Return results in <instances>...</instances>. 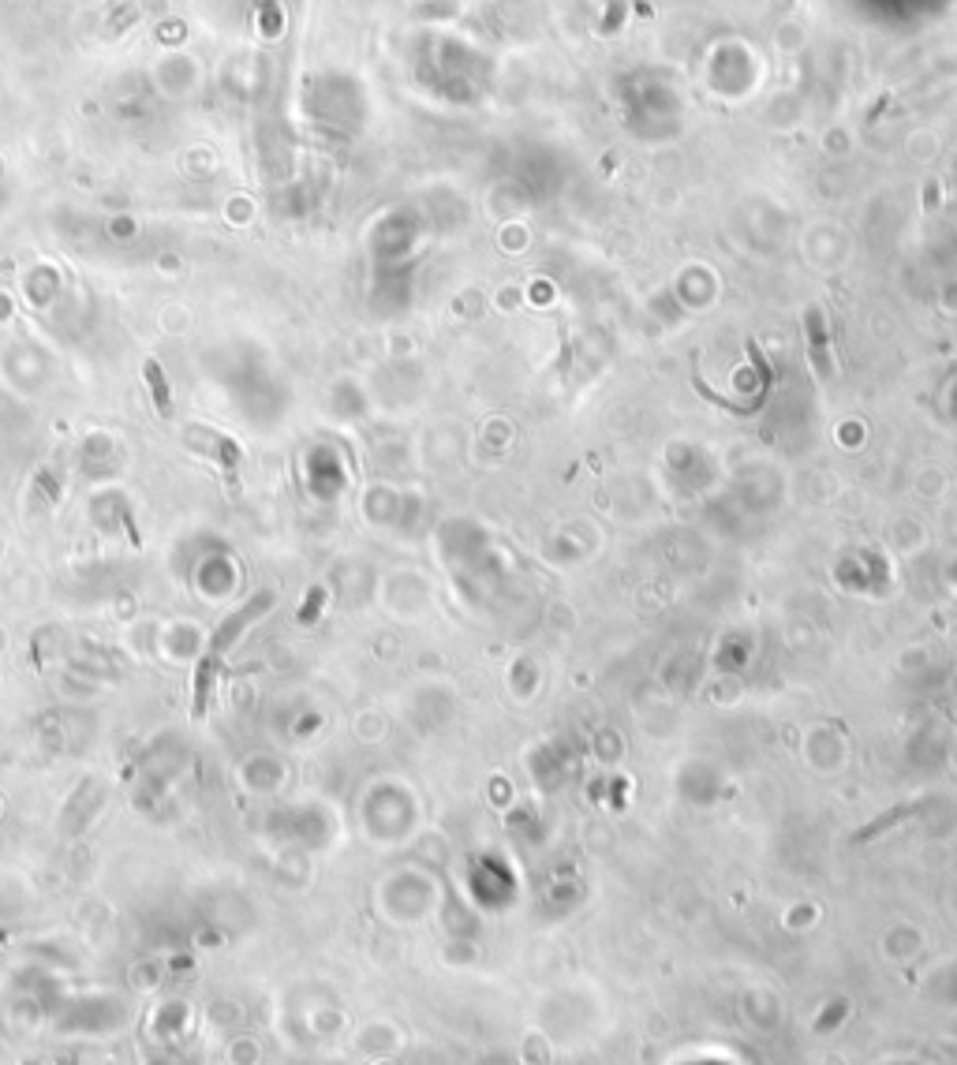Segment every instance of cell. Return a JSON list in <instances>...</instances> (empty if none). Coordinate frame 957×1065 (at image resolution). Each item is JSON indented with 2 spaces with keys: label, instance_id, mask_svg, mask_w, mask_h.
<instances>
[{
  "label": "cell",
  "instance_id": "cell-1",
  "mask_svg": "<svg viewBox=\"0 0 957 1065\" xmlns=\"http://www.w3.org/2000/svg\"><path fill=\"white\" fill-rule=\"evenodd\" d=\"M266 610H273V595H270V591H258V595L247 598L240 610L229 613V617H225V621L217 625L214 639H210V654H214V658H221V654L229 651L232 643H236V639H240L243 632H247V625H251L255 617H262Z\"/></svg>",
  "mask_w": 957,
  "mask_h": 1065
},
{
  "label": "cell",
  "instance_id": "cell-3",
  "mask_svg": "<svg viewBox=\"0 0 957 1065\" xmlns=\"http://www.w3.org/2000/svg\"><path fill=\"white\" fill-rule=\"evenodd\" d=\"M217 662L221 658H214V654H206L199 662V673H195V714H206V703H210V688H214V673H217Z\"/></svg>",
  "mask_w": 957,
  "mask_h": 1065
},
{
  "label": "cell",
  "instance_id": "cell-4",
  "mask_svg": "<svg viewBox=\"0 0 957 1065\" xmlns=\"http://www.w3.org/2000/svg\"><path fill=\"white\" fill-rule=\"evenodd\" d=\"M318 602H322V591H311V602H307V610H303V613H300V621H303V625H307V621H311V617H315V610H318Z\"/></svg>",
  "mask_w": 957,
  "mask_h": 1065
},
{
  "label": "cell",
  "instance_id": "cell-2",
  "mask_svg": "<svg viewBox=\"0 0 957 1065\" xmlns=\"http://www.w3.org/2000/svg\"><path fill=\"white\" fill-rule=\"evenodd\" d=\"M146 385H150V397H154V408L161 412V419H172V400H169V382H165V374H161V363L158 359H146Z\"/></svg>",
  "mask_w": 957,
  "mask_h": 1065
}]
</instances>
